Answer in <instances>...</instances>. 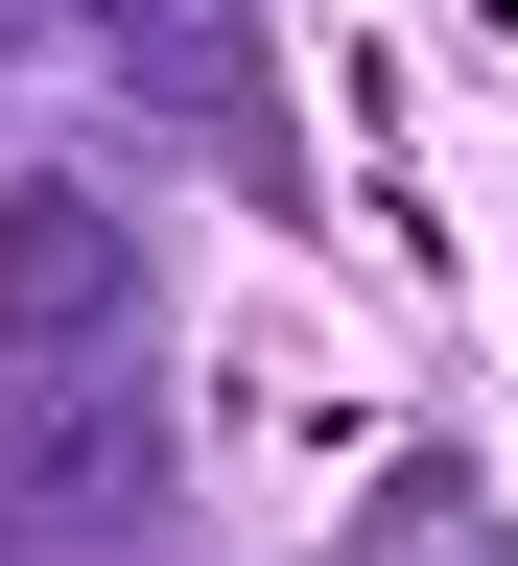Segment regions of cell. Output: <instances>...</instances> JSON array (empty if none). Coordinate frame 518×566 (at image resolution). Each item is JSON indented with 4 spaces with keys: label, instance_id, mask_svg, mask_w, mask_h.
<instances>
[{
    "label": "cell",
    "instance_id": "1",
    "mask_svg": "<svg viewBox=\"0 0 518 566\" xmlns=\"http://www.w3.org/2000/svg\"><path fill=\"white\" fill-rule=\"evenodd\" d=\"M71 378H166V260L95 166H0V401Z\"/></svg>",
    "mask_w": 518,
    "mask_h": 566
},
{
    "label": "cell",
    "instance_id": "2",
    "mask_svg": "<svg viewBox=\"0 0 518 566\" xmlns=\"http://www.w3.org/2000/svg\"><path fill=\"white\" fill-rule=\"evenodd\" d=\"M95 48H118L141 95H166L212 166L260 189V212H307V142H283V71H260V24H236V0H95Z\"/></svg>",
    "mask_w": 518,
    "mask_h": 566
},
{
    "label": "cell",
    "instance_id": "3",
    "mask_svg": "<svg viewBox=\"0 0 518 566\" xmlns=\"http://www.w3.org/2000/svg\"><path fill=\"white\" fill-rule=\"evenodd\" d=\"M353 566H518V543H495V495H472L448 449H401V472H378V520H353Z\"/></svg>",
    "mask_w": 518,
    "mask_h": 566
},
{
    "label": "cell",
    "instance_id": "4",
    "mask_svg": "<svg viewBox=\"0 0 518 566\" xmlns=\"http://www.w3.org/2000/svg\"><path fill=\"white\" fill-rule=\"evenodd\" d=\"M24 24H95V0H0V48H24Z\"/></svg>",
    "mask_w": 518,
    "mask_h": 566
}]
</instances>
